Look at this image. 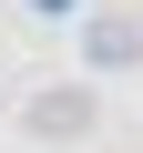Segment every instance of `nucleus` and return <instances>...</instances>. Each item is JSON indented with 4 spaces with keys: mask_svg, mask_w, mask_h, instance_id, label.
Masks as SVG:
<instances>
[{
    "mask_svg": "<svg viewBox=\"0 0 143 153\" xmlns=\"http://www.w3.org/2000/svg\"><path fill=\"white\" fill-rule=\"evenodd\" d=\"M0 112H10V92H0Z\"/></svg>",
    "mask_w": 143,
    "mask_h": 153,
    "instance_id": "nucleus-3",
    "label": "nucleus"
},
{
    "mask_svg": "<svg viewBox=\"0 0 143 153\" xmlns=\"http://www.w3.org/2000/svg\"><path fill=\"white\" fill-rule=\"evenodd\" d=\"M143 61V10H82V71H133Z\"/></svg>",
    "mask_w": 143,
    "mask_h": 153,
    "instance_id": "nucleus-2",
    "label": "nucleus"
},
{
    "mask_svg": "<svg viewBox=\"0 0 143 153\" xmlns=\"http://www.w3.org/2000/svg\"><path fill=\"white\" fill-rule=\"evenodd\" d=\"M21 123H31V143H82V133L102 123V92H92V71H82V82H41V92L21 102Z\"/></svg>",
    "mask_w": 143,
    "mask_h": 153,
    "instance_id": "nucleus-1",
    "label": "nucleus"
}]
</instances>
